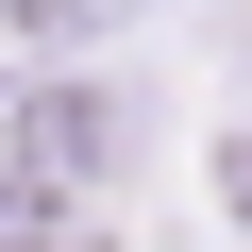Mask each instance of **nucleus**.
I'll use <instances>...</instances> for the list:
<instances>
[{"label": "nucleus", "instance_id": "nucleus-3", "mask_svg": "<svg viewBox=\"0 0 252 252\" xmlns=\"http://www.w3.org/2000/svg\"><path fill=\"white\" fill-rule=\"evenodd\" d=\"M17 17H34V34H67V17H101V0H17Z\"/></svg>", "mask_w": 252, "mask_h": 252}, {"label": "nucleus", "instance_id": "nucleus-2", "mask_svg": "<svg viewBox=\"0 0 252 252\" xmlns=\"http://www.w3.org/2000/svg\"><path fill=\"white\" fill-rule=\"evenodd\" d=\"M0 252H51V219H34V202H0Z\"/></svg>", "mask_w": 252, "mask_h": 252}, {"label": "nucleus", "instance_id": "nucleus-1", "mask_svg": "<svg viewBox=\"0 0 252 252\" xmlns=\"http://www.w3.org/2000/svg\"><path fill=\"white\" fill-rule=\"evenodd\" d=\"M118 152H135V118H118V101H84V84H51V101L17 118V168H34V185H101Z\"/></svg>", "mask_w": 252, "mask_h": 252}, {"label": "nucleus", "instance_id": "nucleus-4", "mask_svg": "<svg viewBox=\"0 0 252 252\" xmlns=\"http://www.w3.org/2000/svg\"><path fill=\"white\" fill-rule=\"evenodd\" d=\"M219 185H235V219H252V135H235V168H219Z\"/></svg>", "mask_w": 252, "mask_h": 252}]
</instances>
